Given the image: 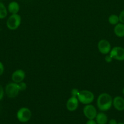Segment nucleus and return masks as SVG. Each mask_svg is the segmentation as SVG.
<instances>
[{"mask_svg": "<svg viewBox=\"0 0 124 124\" xmlns=\"http://www.w3.org/2000/svg\"><path fill=\"white\" fill-rule=\"evenodd\" d=\"M97 105L101 111H107L113 106V98L108 93H103L100 94L97 99Z\"/></svg>", "mask_w": 124, "mask_h": 124, "instance_id": "obj_1", "label": "nucleus"}, {"mask_svg": "<svg viewBox=\"0 0 124 124\" xmlns=\"http://www.w3.org/2000/svg\"><path fill=\"white\" fill-rule=\"evenodd\" d=\"M77 99L80 103L85 105L91 104L94 100V95L91 92L86 90L79 92Z\"/></svg>", "mask_w": 124, "mask_h": 124, "instance_id": "obj_2", "label": "nucleus"}, {"mask_svg": "<svg viewBox=\"0 0 124 124\" xmlns=\"http://www.w3.org/2000/svg\"><path fill=\"white\" fill-rule=\"evenodd\" d=\"M21 23V18L18 14H12L6 22V25L9 30H17Z\"/></svg>", "mask_w": 124, "mask_h": 124, "instance_id": "obj_3", "label": "nucleus"}, {"mask_svg": "<svg viewBox=\"0 0 124 124\" xmlns=\"http://www.w3.org/2000/svg\"><path fill=\"white\" fill-rule=\"evenodd\" d=\"M32 117L30 110L26 107H22L18 110L17 113V118L21 123H26L30 121Z\"/></svg>", "mask_w": 124, "mask_h": 124, "instance_id": "obj_4", "label": "nucleus"}, {"mask_svg": "<svg viewBox=\"0 0 124 124\" xmlns=\"http://www.w3.org/2000/svg\"><path fill=\"white\" fill-rule=\"evenodd\" d=\"M5 92L7 96L10 98H14L18 95L19 92L18 84L10 82L6 86Z\"/></svg>", "mask_w": 124, "mask_h": 124, "instance_id": "obj_5", "label": "nucleus"}, {"mask_svg": "<svg viewBox=\"0 0 124 124\" xmlns=\"http://www.w3.org/2000/svg\"><path fill=\"white\" fill-rule=\"evenodd\" d=\"M109 55L113 59L123 61H124V48L119 46L113 47L109 52Z\"/></svg>", "mask_w": 124, "mask_h": 124, "instance_id": "obj_6", "label": "nucleus"}, {"mask_svg": "<svg viewBox=\"0 0 124 124\" xmlns=\"http://www.w3.org/2000/svg\"><path fill=\"white\" fill-rule=\"evenodd\" d=\"M83 115L88 119H95L97 114L96 108L91 104L85 105L83 110Z\"/></svg>", "mask_w": 124, "mask_h": 124, "instance_id": "obj_7", "label": "nucleus"}, {"mask_svg": "<svg viewBox=\"0 0 124 124\" xmlns=\"http://www.w3.org/2000/svg\"><path fill=\"white\" fill-rule=\"evenodd\" d=\"M97 47L99 52L103 54H108L111 50V44L106 39H101L98 41Z\"/></svg>", "mask_w": 124, "mask_h": 124, "instance_id": "obj_8", "label": "nucleus"}, {"mask_svg": "<svg viewBox=\"0 0 124 124\" xmlns=\"http://www.w3.org/2000/svg\"><path fill=\"white\" fill-rule=\"evenodd\" d=\"M25 72L21 69H18L13 71L12 75V80L13 82L19 84L23 82L25 78Z\"/></svg>", "mask_w": 124, "mask_h": 124, "instance_id": "obj_9", "label": "nucleus"}, {"mask_svg": "<svg viewBox=\"0 0 124 124\" xmlns=\"http://www.w3.org/2000/svg\"><path fill=\"white\" fill-rule=\"evenodd\" d=\"M79 101L77 97L71 96L66 102V108L69 111H74L78 108Z\"/></svg>", "mask_w": 124, "mask_h": 124, "instance_id": "obj_10", "label": "nucleus"}, {"mask_svg": "<svg viewBox=\"0 0 124 124\" xmlns=\"http://www.w3.org/2000/svg\"><path fill=\"white\" fill-rule=\"evenodd\" d=\"M113 105L114 108L119 111L124 110V99L121 96H115L113 99Z\"/></svg>", "mask_w": 124, "mask_h": 124, "instance_id": "obj_11", "label": "nucleus"}, {"mask_svg": "<svg viewBox=\"0 0 124 124\" xmlns=\"http://www.w3.org/2000/svg\"><path fill=\"white\" fill-rule=\"evenodd\" d=\"M95 120L97 124H106L108 122V116L103 111L97 114Z\"/></svg>", "mask_w": 124, "mask_h": 124, "instance_id": "obj_12", "label": "nucleus"}, {"mask_svg": "<svg viewBox=\"0 0 124 124\" xmlns=\"http://www.w3.org/2000/svg\"><path fill=\"white\" fill-rule=\"evenodd\" d=\"M114 33L117 37H124V24L118 23L114 28Z\"/></svg>", "mask_w": 124, "mask_h": 124, "instance_id": "obj_13", "label": "nucleus"}, {"mask_svg": "<svg viewBox=\"0 0 124 124\" xmlns=\"http://www.w3.org/2000/svg\"><path fill=\"white\" fill-rule=\"evenodd\" d=\"M7 10L12 14H17L19 10V4L16 1H12L9 4Z\"/></svg>", "mask_w": 124, "mask_h": 124, "instance_id": "obj_14", "label": "nucleus"}, {"mask_svg": "<svg viewBox=\"0 0 124 124\" xmlns=\"http://www.w3.org/2000/svg\"><path fill=\"white\" fill-rule=\"evenodd\" d=\"M7 15V9L2 2H0V19H4Z\"/></svg>", "mask_w": 124, "mask_h": 124, "instance_id": "obj_15", "label": "nucleus"}, {"mask_svg": "<svg viewBox=\"0 0 124 124\" xmlns=\"http://www.w3.org/2000/svg\"><path fill=\"white\" fill-rule=\"evenodd\" d=\"M108 22L111 25H115L119 23V16L116 15H111L108 18Z\"/></svg>", "mask_w": 124, "mask_h": 124, "instance_id": "obj_16", "label": "nucleus"}, {"mask_svg": "<svg viewBox=\"0 0 124 124\" xmlns=\"http://www.w3.org/2000/svg\"><path fill=\"white\" fill-rule=\"evenodd\" d=\"M18 87H19V91H24L26 90V89L27 88V84L24 82H20V83L18 84Z\"/></svg>", "mask_w": 124, "mask_h": 124, "instance_id": "obj_17", "label": "nucleus"}, {"mask_svg": "<svg viewBox=\"0 0 124 124\" xmlns=\"http://www.w3.org/2000/svg\"><path fill=\"white\" fill-rule=\"evenodd\" d=\"M119 22L120 23H122L124 24V10H123L122 11H121V12L120 13L119 15Z\"/></svg>", "mask_w": 124, "mask_h": 124, "instance_id": "obj_18", "label": "nucleus"}, {"mask_svg": "<svg viewBox=\"0 0 124 124\" xmlns=\"http://www.w3.org/2000/svg\"><path fill=\"white\" fill-rule=\"evenodd\" d=\"M79 90L77 89V88H74L71 90V96H74V97H77L78 94H79Z\"/></svg>", "mask_w": 124, "mask_h": 124, "instance_id": "obj_19", "label": "nucleus"}, {"mask_svg": "<svg viewBox=\"0 0 124 124\" xmlns=\"http://www.w3.org/2000/svg\"><path fill=\"white\" fill-rule=\"evenodd\" d=\"M4 94V91L3 87L0 85V101L2 99Z\"/></svg>", "mask_w": 124, "mask_h": 124, "instance_id": "obj_20", "label": "nucleus"}, {"mask_svg": "<svg viewBox=\"0 0 124 124\" xmlns=\"http://www.w3.org/2000/svg\"><path fill=\"white\" fill-rule=\"evenodd\" d=\"M4 71V67L3 64L0 61V76L3 74Z\"/></svg>", "mask_w": 124, "mask_h": 124, "instance_id": "obj_21", "label": "nucleus"}, {"mask_svg": "<svg viewBox=\"0 0 124 124\" xmlns=\"http://www.w3.org/2000/svg\"><path fill=\"white\" fill-rule=\"evenodd\" d=\"M113 59L111 58V56L109 55H109L106 56V57L105 58V61L108 63H109V62H112Z\"/></svg>", "mask_w": 124, "mask_h": 124, "instance_id": "obj_22", "label": "nucleus"}, {"mask_svg": "<svg viewBox=\"0 0 124 124\" xmlns=\"http://www.w3.org/2000/svg\"><path fill=\"white\" fill-rule=\"evenodd\" d=\"M86 124H97L95 119H88Z\"/></svg>", "mask_w": 124, "mask_h": 124, "instance_id": "obj_23", "label": "nucleus"}, {"mask_svg": "<svg viewBox=\"0 0 124 124\" xmlns=\"http://www.w3.org/2000/svg\"><path fill=\"white\" fill-rule=\"evenodd\" d=\"M108 124H117V121L115 119H111V120H109V121L108 122Z\"/></svg>", "mask_w": 124, "mask_h": 124, "instance_id": "obj_24", "label": "nucleus"}, {"mask_svg": "<svg viewBox=\"0 0 124 124\" xmlns=\"http://www.w3.org/2000/svg\"><path fill=\"white\" fill-rule=\"evenodd\" d=\"M122 93H123V94L124 95V88H123V90H122Z\"/></svg>", "mask_w": 124, "mask_h": 124, "instance_id": "obj_25", "label": "nucleus"}, {"mask_svg": "<svg viewBox=\"0 0 124 124\" xmlns=\"http://www.w3.org/2000/svg\"><path fill=\"white\" fill-rule=\"evenodd\" d=\"M117 124H124V123H118Z\"/></svg>", "mask_w": 124, "mask_h": 124, "instance_id": "obj_26", "label": "nucleus"}, {"mask_svg": "<svg viewBox=\"0 0 124 124\" xmlns=\"http://www.w3.org/2000/svg\"><path fill=\"white\" fill-rule=\"evenodd\" d=\"M0 1H1V0H0Z\"/></svg>", "mask_w": 124, "mask_h": 124, "instance_id": "obj_27", "label": "nucleus"}]
</instances>
